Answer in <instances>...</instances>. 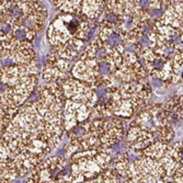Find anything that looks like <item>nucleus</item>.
Returning <instances> with one entry per match:
<instances>
[{
	"label": "nucleus",
	"mask_w": 183,
	"mask_h": 183,
	"mask_svg": "<svg viewBox=\"0 0 183 183\" xmlns=\"http://www.w3.org/2000/svg\"><path fill=\"white\" fill-rule=\"evenodd\" d=\"M65 98L59 83L39 85L22 105L0 143V181L8 183L30 172L61 144Z\"/></svg>",
	"instance_id": "nucleus-1"
},
{
	"label": "nucleus",
	"mask_w": 183,
	"mask_h": 183,
	"mask_svg": "<svg viewBox=\"0 0 183 183\" xmlns=\"http://www.w3.org/2000/svg\"><path fill=\"white\" fill-rule=\"evenodd\" d=\"M42 68L37 58L23 52L1 53L0 128L7 129L20 108L39 87Z\"/></svg>",
	"instance_id": "nucleus-2"
},
{
	"label": "nucleus",
	"mask_w": 183,
	"mask_h": 183,
	"mask_svg": "<svg viewBox=\"0 0 183 183\" xmlns=\"http://www.w3.org/2000/svg\"><path fill=\"white\" fill-rule=\"evenodd\" d=\"M126 129L125 120L115 115L87 120L66 132L68 144L64 156L69 159L76 151L113 149L124 139Z\"/></svg>",
	"instance_id": "nucleus-3"
},
{
	"label": "nucleus",
	"mask_w": 183,
	"mask_h": 183,
	"mask_svg": "<svg viewBox=\"0 0 183 183\" xmlns=\"http://www.w3.org/2000/svg\"><path fill=\"white\" fill-rule=\"evenodd\" d=\"M173 124L162 103H149L133 117L124 137L126 146L141 150L155 143H172Z\"/></svg>",
	"instance_id": "nucleus-4"
},
{
	"label": "nucleus",
	"mask_w": 183,
	"mask_h": 183,
	"mask_svg": "<svg viewBox=\"0 0 183 183\" xmlns=\"http://www.w3.org/2000/svg\"><path fill=\"white\" fill-rule=\"evenodd\" d=\"M0 15V34L33 42L45 28L48 12L41 0H1Z\"/></svg>",
	"instance_id": "nucleus-5"
},
{
	"label": "nucleus",
	"mask_w": 183,
	"mask_h": 183,
	"mask_svg": "<svg viewBox=\"0 0 183 183\" xmlns=\"http://www.w3.org/2000/svg\"><path fill=\"white\" fill-rule=\"evenodd\" d=\"M149 46L155 53L172 59L183 50V0H178L155 20L148 32Z\"/></svg>",
	"instance_id": "nucleus-6"
},
{
	"label": "nucleus",
	"mask_w": 183,
	"mask_h": 183,
	"mask_svg": "<svg viewBox=\"0 0 183 183\" xmlns=\"http://www.w3.org/2000/svg\"><path fill=\"white\" fill-rule=\"evenodd\" d=\"M149 78L115 85L111 92V114L131 120L149 104L152 96Z\"/></svg>",
	"instance_id": "nucleus-7"
},
{
	"label": "nucleus",
	"mask_w": 183,
	"mask_h": 183,
	"mask_svg": "<svg viewBox=\"0 0 183 183\" xmlns=\"http://www.w3.org/2000/svg\"><path fill=\"white\" fill-rule=\"evenodd\" d=\"M96 22L81 15L59 12L47 26L46 40L50 46L68 43L88 44Z\"/></svg>",
	"instance_id": "nucleus-8"
},
{
	"label": "nucleus",
	"mask_w": 183,
	"mask_h": 183,
	"mask_svg": "<svg viewBox=\"0 0 183 183\" xmlns=\"http://www.w3.org/2000/svg\"><path fill=\"white\" fill-rule=\"evenodd\" d=\"M112 150L113 149H88L76 151L69 158L72 182H93V180L100 176L104 170L111 167L113 160Z\"/></svg>",
	"instance_id": "nucleus-9"
},
{
	"label": "nucleus",
	"mask_w": 183,
	"mask_h": 183,
	"mask_svg": "<svg viewBox=\"0 0 183 183\" xmlns=\"http://www.w3.org/2000/svg\"><path fill=\"white\" fill-rule=\"evenodd\" d=\"M178 0H106L105 9L117 15L155 21Z\"/></svg>",
	"instance_id": "nucleus-10"
},
{
	"label": "nucleus",
	"mask_w": 183,
	"mask_h": 183,
	"mask_svg": "<svg viewBox=\"0 0 183 183\" xmlns=\"http://www.w3.org/2000/svg\"><path fill=\"white\" fill-rule=\"evenodd\" d=\"M26 182H72L69 159L65 156H47L30 172Z\"/></svg>",
	"instance_id": "nucleus-11"
},
{
	"label": "nucleus",
	"mask_w": 183,
	"mask_h": 183,
	"mask_svg": "<svg viewBox=\"0 0 183 183\" xmlns=\"http://www.w3.org/2000/svg\"><path fill=\"white\" fill-rule=\"evenodd\" d=\"M52 2L59 12L81 15L93 21L100 19L106 6V0H52Z\"/></svg>",
	"instance_id": "nucleus-12"
},
{
	"label": "nucleus",
	"mask_w": 183,
	"mask_h": 183,
	"mask_svg": "<svg viewBox=\"0 0 183 183\" xmlns=\"http://www.w3.org/2000/svg\"><path fill=\"white\" fill-rule=\"evenodd\" d=\"M66 99L87 104L94 109L98 101V94L91 83L69 76L61 83Z\"/></svg>",
	"instance_id": "nucleus-13"
},
{
	"label": "nucleus",
	"mask_w": 183,
	"mask_h": 183,
	"mask_svg": "<svg viewBox=\"0 0 183 183\" xmlns=\"http://www.w3.org/2000/svg\"><path fill=\"white\" fill-rule=\"evenodd\" d=\"M75 64L76 61L57 57L47 52L41 72L42 79L44 80V82L61 85L67 77L71 75L72 67Z\"/></svg>",
	"instance_id": "nucleus-14"
},
{
	"label": "nucleus",
	"mask_w": 183,
	"mask_h": 183,
	"mask_svg": "<svg viewBox=\"0 0 183 183\" xmlns=\"http://www.w3.org/2000/svg\"><path fill=\"white\" fill-rule=\"evenodd\" d=\"M92 117H93L92 106L66 99L64 105V125L66 132Z\"/></svg>",
	"instance_id": "nucleus-15"
},
{
	"label": "nucleus",
	"mask_w": 183,
	"mask_h": 183,
	"mask_svg": "<svg viewBox=\"0 0 183 183\" xmlns=\"http://www.w3.org/2000/svg\"><path fill=\"white\" fill-rule=\"evenodd\" d=\"M120 182H123L122 176H120L119 172L111 165V167H109L98 178H96L92 183H120Z\"/></svg>",
	"instance_id": "nucleus-16"
},
{
	"label": "nucleus",
	"mask_w": 183,
	"mask_h": 183,
	"mask_svg": "<svg viewBox=\"0 0 183 183\" xmlns=\"http://www.w3.org/2000/svg\"><path fill=\"white\" fill-rule=\"evenodd\" d=\"M22 1H31V0H22Z\"/></svg>",
	"instance_id": "nucleus-17"
}]
</instances>
